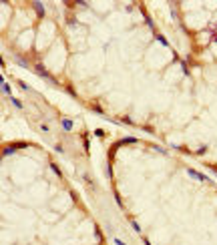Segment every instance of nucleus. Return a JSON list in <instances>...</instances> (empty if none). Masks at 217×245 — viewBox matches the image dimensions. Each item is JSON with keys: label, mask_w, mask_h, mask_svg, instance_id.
Wrapping results in <instances>:
<instances>
[{"label": "nucleus", "mask_w": 217, "mask_h": 245, "mask_svg": "<svg viewBox=\"0 0 217 245\" xmlns=\"http://www.w3.org/2000/svg\"><path fill=\"white\" fill-rule=\"evenodd\" d=\"M18 64H20V67H28V64H26V60H24V58H18Z\"/></svg>", "instance_id": "a211bd4d"}, {"label": "nucleus", "mask_w": 217, "mask_h": 245, "mask_svg": "<svg viewBox=\"0 0 217 245\" xmlns=\"http://www.w3.org/2000/svg\"><path fill=\"white\" fill-rule=\"evenodd\" d=\"M181 68H183V72H185V75H189V68H187V64H185V62H181Z\"/></svg>", "instance_id": "f3484780"}, {"label": "nucleus", "mask_w": 217, "mask_h": 245, "mask_svg": "<svg viewBox=\"0 0 217 245\" xmlns=\"http://www.w3.org/2000/svg\"><path fill=\"white\" fill-rule=\"evenodd\" d=\"M14 147H16V149H26L28 143H14Z\"/></svg>", "instance_id": "ddd939ff"}, {"label": "nucleus", "mask_w": 217, "mask_h": 245, "mask_svg": "<svg viewBox=\"0 0 217 245\" xmlns=\"http://www.w3.org/2000/svg\"><path fill=\"white\" fill-rule=\"evenodd\" d=\"M143 241H145V245H151V241H149V239H143Z\"/></svg>", "instance_id": "aec40b11"}, {"label": "nucleus", "mask_w": 217, "mask_h": 245, "mask_svg": "<svg viewBox=\"0 0 217 245\" xmlns=\"http://www.w3.org/2000/svg\"><path fill=\"white\" fill-rule=\"evenodd\" d=\"M129 143H137V139L135 137H125V139H121L119 143H115L117 147H121V145H129Z\"/></svg>", "instance_id": "39448f33"}, {"label": "nucleus", "mask_w": 217, "mask_h": 245, "mask_svg": "<svg viewBox=\"0 0 217 245\" xmlns=\"http://www.w3.org/2000/svg\"><path fill=\"white\" fill-rule=\"evenodd\" d=\"M115 245H125V243H123V241H121V239L117 237V239H115Z\"/></svg>", "instance_id": "6ab92c4d"}, {"label": "nucleus", "mask_w": 217, "mask_h": 245, "mask_svg": "<svg viewBox=\"0 0 217 245\" xmlns=\"http://www.w3.org/2000/svg\"><path fill=\"white\" fill-rule=\"evenodd\" d=\"M14 151H16V147H14V145H10V147H4V149H2V155H4V157H8V155H12Z\"/></svg>", "instance_id": "423d86ee"}, {"label": "nucleus", "mask_w": 217, "mask_h": 245, "mask_svg": "<svg viewBox=\"0 0 217 245\" xmlns=\"http://www.w3.org/2000/svg\"><path fill=\"white\" fill-rule=\"evenodd\" d=\"M50 169L54 171V175H57V177H62V173H60V169H58V165H54V163H50Z\"/></svg>", "instance_id": "1a4fd4ad"}, {"label": "nucleus", "mask_w": 217, "mask_h": 245, "mask_svg": "<svg viewBox=\"0 0 217 245\" xmlns=\"http://www.w3.org/2000/svg\"><path fill=\"white\" fill-rule=\"evenodd\" d=\"M34 70H36V75H38V77H42V78H46V80H50V82H54V80H52V77H50V72L44 68V64L36 62V64H34Z\"/></svg>", "instance_id": "f257e3e1"}, {"label": "nucleus", "mask_w": 217, "mask_h": 245, "mask_svg": "<svg viewBox=\"0 0 217 245\" xmlns=\"http://www.w3.org/2000/svg\"><path fill=\"white\" fill-rule=\"evenodd\" d=\"M131 227H133V229H135V231H137V233H141V225H139V223L135 221V219H133V221H131Z\"/></svg>", "instance_id": "9b49d317"}, {"label": "nucleus", "mask_w": 217, "mask_h": 245, "mask_svg": "<svg viewBox=\"0 0 217 245\" xmlns=\"http://www.w3.org/2000/svg\"><path fill=\"white\" fill-rule=\"evenodd\" d=\"M187 173H189L193 179H197V181H209V177H205L203 173H197L195 169H187Z\"/></svg>", "instance_id": "f03ea898"}, {"label": "nucleus", "mask_w": 217, "mask_h": 245, "mask_svg": "<svg viewBox=\"0 0 217 245\" xmlns=\"http://www.w3.org/2000/svg\"><path fill=\"white\" fill-rule=\"evenodd\" d=\"M10 100H12V105H14L16 109H22V102H20V100L16 99V97H10Z\"/></svg>", "instance_id": "9d476101"}, {"label": "nucleus", "mask_w": 217, "mask_h": 245, "mask_svg": "<svg viewBox=\"0 0 217 245\" xmlns=\"http://www.w3.org/2000/svg\"><path fill=\"white\" fill-rule=\"evenodd\" d=\"M32 6H34L36 14H38V18H42L44 16V4L40 2V0H36V2H32Z\"/></svg>", "instance_id": "7ed1b4c3"}, {"label": "nucleus", "mask_w": 217, "mask_h": 245, "mask_svg": "<svg viewBox=\"0 0 217 245\" xmlns=\"http://www.w3.org/2000/svg\"><path fill=\"white\" fill-rule=\"evenodd\" d=\"M18 87H20V89H22V90H30V87H28V85H26V82H22V80H20V82H18Z\"/></svg>", "instance_id": "f8f14e48"}, {"label": "nucleus", "mask_w": 217, "mask_h": 245, "mask_svg": "<svg viewBox=\"0 0 217 245\" xmlns=\"http://www.w3.org/2000/svg\"><path fill=\"white\" fill-rule=\"evenodd\" d=\"M2 92H4V95H10V85H8L6 80H2Z\"/></svg>", "instance_id": "0eeeda50"}, {"label": "nucleus", "mask_w": 217, "mask_h": 245, "mask_svg": "<svg viewBox=\"0 0 217 245\" xmlns=\"http://www.w3.org/2000/svg\"><path fill=\"white\" fill-rule=\"evenodd\" d=\"M92 111H95V112H99V115H103V109H101V107H97V105L92 107Z\"/></svg>", "instance_id": "dca6fc26"}, {"label": "nucleus", "mask_w": 217, "mask_h": 245, "mask_svg": "<svg viewBox=\"0 0 217 245\" xmlns=\"http://www.w3.org/2000/svg\"><path fill=\"white\" fill-rule=\"evenodd\" d=\"M155 38H157V40H159L163 46H169V42H167V38H165V36H161V34H155Z\"/></svg>", "instance_id": "6e6552de"}, {"label": "nucleus", "mask_w": 217, "mask_h": 245, "mask_svg": "<svg viewBox=\"0 0 217 245\" xmlns=\"http://www.w3.org/2000/svg\"><path fill=\"white\" fill-rule=\"evenodd\" d=\"M95 135H97V137H105V131H103V129H97Z\"/></svg>", "instance_id": "2eb2a0df"}, {"label": "nucleus", "mask_w": 217, "mask_h": 245, "mask_svg": "<svg viewBox=\"0 0 217 245\" xmlns=\"http://www.w3.org/2000/svg\"><path fill=\"white\" fill-rule=\"evenodd\" d=\"M115 201L119 203V207H123V201H121V197H119V193H115Z\"/></svg>", "instance_id": "4468645a"}, {"label": "nucleus", "mask_w": 217, "mask_h": 245, "mask_svg": "<svg viewBox=\"0 0 217 245\" xmlns=\"http://www.w3.org/2000/svg\"><path fill=\"white\" fill-rule=\"evenodd\" d=\"M60 127H62V131L69 133V131H72V121H70V119H62V121H60Z\"/></svg>", "instance_id": "20e7f679"}]
</instances>
